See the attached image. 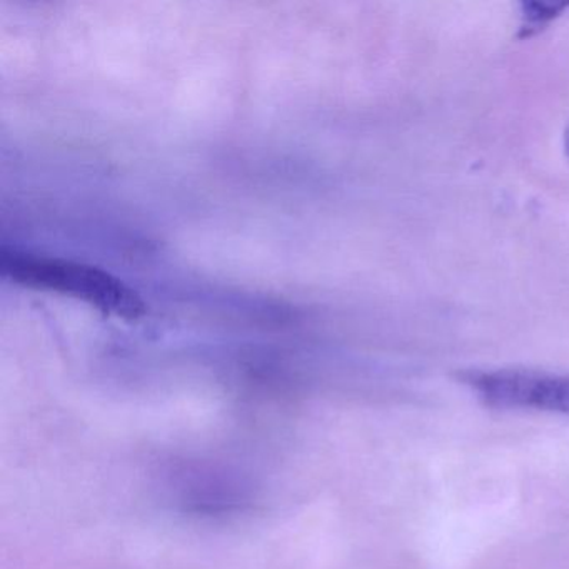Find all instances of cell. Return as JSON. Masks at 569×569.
<instances>
[{"instance_id": "1", "label": "cell", "mask_w": 569, "mask_h": 569, "mask_svg": "<svg viewBox=\"0 0 569 569\" xmlns=\"http://www.w3.org/2000/svg\"><path fill=\"white\" fill-rule=\"evenodd\" d=\"M2 268L6 276L26 288L71 296L128 321L141 318L146 311L134 289L96 266L14 251L4 252Z\"/></svg>"}, {"instance_id": "2", "label": "cell", "mask_w": 569, "mask_h": 569, "mask_svg": "<svg viewBox=\"0 0 569 569\" xmlns=\"http://www.w3.org/2000/svg\"><path fill=\"white\" fill-rule=\"evenodd\" d=\"M462 382L489 408L569 415V375L528 368L462 372Z\"/></svg>"}, {"instance_id": "3", "label": "cell", "mask_w": 569, "mask_h": 569, "mask_svg": "<svg viewBox=\"0 0 569 569\" xmlns=\"http://www.w3.org/2000/svg\"><path fill=\"white\" fill-rule=\"evenodd\" d=\"M526 11L522 14L525 21L528 22V26H545L546 22L555 19V16L558 14L561 9L566 8V4H556V2H535V4H525Z\"/></svg>"}, {"instance_id": "4", "label": "cell", "mask_w": 569, "mask_h": 569, "mask_svg": "<svg viewBox=\"0 0 569 569\" xmlns=\"http://www.w3.org/2000/svg\"><path fill=\"white\" fill-rule=\"evenodd\" d=\"M566 149H568V154H569V129H568V132H566Z\"/></svg>"}]
</instances>
